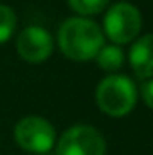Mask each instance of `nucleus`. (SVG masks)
Instances as JSON below:
<instances>
[{"mask_svg":"<svg viewBox=\"0 0 153 155\" xmlns=\"http://www.w3.org/2000/svg\"><path fill=\"white\" fill-rule=\"evenodd\" d=\"M58 45L69 60L90 61L105 45V35L94 20L85 16H72L60 25Z\"/></svg>","mask_w":153,"mask_h":155,"instance_id":"1","label":"nucleus"},{"mask_svg":"<svg viewBox=\"0 0 153 155\" xmlns=\"http://www.w3.org/2000/svg\"><path fill=\"white\" fill-rule=\"evenodd\" d=\"M96 103L106 116L122 117L130 114L137 103V87L130 78L110 74L97 85Z\"/></svg>","mask_w":153,"mask_h":155,"instance_id":"2","label":"nucleus"},{"mask_svg":"<svg viewBox=\"0 0 153 155\" xmlns=\"http://www.w3.org/2000/svg\"><path fill=\"white\" fill-rule=\"evenodd\" d=\"M141 29H142L141 11L128 2H117L105 15L103 35H106L115 45H124L133 41L139 36Z\"/></svg>","mask_w":153,"mask_h":155,"instance_id":"3","label":"nucleus"},{"mask_svg":"<svg viewBox=\"0 0 153 155\" xmlns=\"http://www.w3.org/2000/svg\"><path fill=\"white\" fill-rule=\"evenodd\" d=\"M15 139L20 148L31 153H47L56 143V132L47 119L29 116L15 126Z\"/></svg>","mask_w":153,"mask_h":155,"instance_id":"4","label":"nucleus"},{"mask_svg":"<svg viewBox=\"0 0 153 155\" xmlns=\"http://www.w3.org/2000/svg\"><path fill=\"white\" fill-rule=\"evenodd\" d=\"M105 152L106 144L103 135L88 124L69 128L56 146V155H105Z\"/></svg>","mask_w":153,"mask_h":155,"instance_id":"5","label":"nucleus"},{"mask_svg":"<svg viewBox=\"0 0 153 155\" xmlns=\"http://www.w3.org/2000/svg\"><path fill=\"white\" fill-rule=\"evenodd\" d=\"M16 51L22 60H25L29 63H41L52 54L54 40L45 27L29 25L18 35Z\"/></svg>","mask_w":153,"mask_h":155,"instance_id":"6","label":"nucleus"},{"mask_svg":"<svg viewBox=\"0 0 153 155\" xmlns=\"http://www.w3.org/2000/svg\"><path fill=\"white\" fill-rule=\"evenodd\" d=\"M151 43H153V36L151 35H144L132 45V51H130V65H132L135 76L141 81L153 78Z\"/></svg>","mask_w":153,"mask_h":155,"instance_id":"7","label":"nucleus"},{"mask_svg":"<svg viewBox=\"0 0 153 155\" xmlns=\"http://www.w3.org/2000/svg\"><path fill=\"white\" fill-rule=\"evenodd\" d=\"M94 60H97V65L105 71V72H110V74H114L115 71H119L121 67H122V63H124V52H122V49L119 47V45H103L101 49H99V52L96 54V58Z\"/></svg>","mask_w":153,"mask_h":155,"instance_id":"8","label":"nucleus"},{"mask_svg":"<svg viewBox=\"0 0 153 155\" xmlns=\"http://www.w3.org/2000/svg\"><path fill=\"white\" fill-rule=\"evenodd\" d=\"M70 9L79 16H94L106 9L110 0H67Z\"/></svg>","mask_w":153,"mask_h":155,"instance_id":"9","label":"nucleus"},{"mask_svg":"<svg viewBox=\"0 0 153 155\" xmlns=\"http://www.w3.org/2000/svg\"><path fill=\"white\" fill-rule=\"evenodd\" d=\"M16 29V15L9 5L0 4V45L13 36Z\"/></svg>","mask_w":153,"mask_h":155,"instance_id":"10","label":"nucleus"},{"mask_svg":"<svg viewBox=\"0 0 153 155\" xmlns=\"http://www.w3.org/2000/svg\"><path fill=\"white\" fill-rule=\"evenodd\" d=\"M139 94L148 108L153 107V79H142L139 85Z\"/></svg>","mask_w":153,"mask_h":155,"instance_id":"11","label":"nucleus"}]
</instances>
